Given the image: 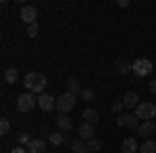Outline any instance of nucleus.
I'll use <instances>...</instances> for the list:
<instances>
[{
    "label": "nucleus",
    "mask_w": 156,
    "mask_h": 153,
    "mask_svg": "<svg viewBox=\"0 0 156 153\" xmlns=\"http://www.w3.org/2000/svg\"><path fill=\"white\" fill-rule=\"evenodd\" d=\"M46 85H48V81H46V77L42 75V72H27L25 75V87H27V91L34 95H42L44 91H46Z\"/></svg>",
    "instance_id": "nucleus-1"
},
{
    "label": "nucleus",
    "mask_w": 156,
    "mask_h": 153,
    "mask_svg": "<svg viewBox=\"0 0 156 153\" xmlns=\"http://www.w3.org/2000/svg\"><path fill=\"white\" fill-rule=\"evenodd\" d=\"M77 104V95L75 93H69V91H65V93L56 97V110H58L60 114H67V112H71L73 108Z\"/></svg>",
    "instance_id": "nucleus-2"
},
{
    "label": "nucleus",
    "mask_w": 156,
    "mask_h": 153,
    "mask_svg": "<svg viewBox=\"0 0 156 153\" xmlns=\"http://www.w3.org/2000/svg\"><path fill=\"white\" fill-rule=\"evenodd\" d=\"M131 64H133V75H135V77H148L150 72L154 71L152 60H148V58H137L135 62H131Z\"/></svg>",
    "instance_id": "nucleus-3"
},
{
    "label": "nucleus",
    "mask_w": 156,
    "mask_h": 153,
    "mask_svg": "<svg viewBox=\"0 0 156 153\" xmlns=\"http://www.w3.org/2000/svg\"><path fill=\"white\" fill-rule=\"evenodd\" d=\"M135 116L140 120H144V122H152V118H156V106L144 101V104H140L135 108Z\"/></svg>",
    "instance_id": "nucleus-4"
},
{
    "label": "nucleus",
    "mask_w": 156,
    "mask_h": 153,
    "mask_svg": "<svg viewBox=\"0 0 156 153\" xmlns=\"http://www.w3.org/2000/svg\"><path fill=\"white\" fill-rule=\"evenodd\" d=\"M37 106V97L34 93H29V91H25L17 97V108L21 110V112H29V110H34Z\"/></svg>",
    "instance_id": "nucleus-5"
},
{
    "label": "nucleus",
    "mask_w": 156,
    "mask_h": 153,
    "mask_svg": "<svg viewBox=\"0 0 156 153\" xmlns=\"http://www.w3.org/2000/svg\"><path fill=\"white\" fill-rule=\"evenodd\" d=\"M37 106H40V110H44V112H52L56 108V97H52L50 93L37 95Z\"/></svg>",
    "instance_id": "nucleus-6"
},
{
    "label": "nucleus",
    "mask_w": 156,
    "mask_h": 153,
    "mask_svg": "<svg viewBox=\"0 0 156 153\" xmlns=\"http://www.w3.org/2000/svg\"><path fill=\"white\" fill-rule=\"evenodd\" d=\"M21 19H23L27 25L37 23V11H36V6H23V8H21Z\"/></svg>",
    "instance_id": "nucleus-7"
},
{
    "label": "nucleus",
    "mask_w": 156,
    "mask_h": 153,
    "mask_svg": "<svg viewBox=\"0 0 156 153\" xmlns=\"http://www.w3.org/2000/svg\"><path fill=\"white\" fill-rule=\"evenodd\" d=\"M123 104H125V108H127V110H135V108L140 106L142 101H140V97H137V93H135V91H127V93H125V97H123Z\"/></svg>",
    "instance_id": "nucleus-8"
},
{
    "label": "nucleus",
    "mask_w": 156,
    "mask_h": 153,
    "mask_svg": "<svg viewBox=\"0 0 156 153\" xmlns=\"http://www.w3.org/2000/svg\"><path fill=\"white\" fill-rule=\"evenodd\" d=\"M94 137H96L94 124H87V122H83V124L79 126V139H81V141H90V139H94Z\"/></svg>",
    "instance_id": "nucleus-9"
},
{
    "label": "nucleus",
    "mask_w": 156,
    "mask_h": 153,
    "mask_svg": "<svg viewBox=\"0 0 156 153\" xmlns=\"http://www.w3.org/2000/svg\"><path fill=\"white\" fill-rule=\"evenodd\" d=\"M154 132H156V124L154 122H142V126L137 128V135L144 137V139H150Z\"/></svg>",
    "instance_id": "nucleus-10"
},
{
    "label": "nucleus",
    "mask_w": 156,
    "mask_h": 153,
    "mask_svg": "<svg viewBox=\"0 0 156 153\" xmlns=\"http://www.w3.org/2000/svg\"><path fill=\"white\" fill-rule=\"evenodd\" d=\"M56 126H58L62 132L71 130V128H73V120H71V116H67V114H58V116H56Z\"/></svg>",
    "instance_id": "nucleus-11"
},
{
    "label": "nucleus",
    "mask_w": 156,
    "mask_h": 153,
    "mask_svg": "<svg viewBox=\"0 0 156 153\" xmlns=\"http://www.w3.org/2000/svg\"><path fill=\"white\" fill-rule=\"evenodd\" d=\"M115 71L119 72V75H129V72H133V64H129V60H117L115 62Z\"/></svg>",
    "instance_id": "nucleus-12"
},
{
    "label": "nucleus",
    "mask_w": 156,
    "mask_h": 153,
    "mask_svg": "<svg viewBox=\"0 0 156 153\" xmlns=\"http://www.w3.org/2000/svg\"><path fill=\"white\" fill-rule=\"evenodd\" d=\"M27 149H29V153H44L46 141H44V139H31L29 145H27Z\"/></svg>",
    "instance_id": "nucleus-13"
},
{
    "label": "nucleus",
    "mask_w": 156,
    "mask_h": 153,
    "mask_svg": "<svg viewBox=\"0 0 156 153\" xmlns=\"http://www.w3.org/2000/svg\"><path fill=\"white\" fill-rule=\"evenodd\" d=\"M140 151V147H137V143H135V139H125V141L121 143V153H135Z\"/></svg>",
    "instance_id": "nucleus-14"
},
{
    "label": "nucleus",
    "mask_w": 156,
    "mask_h": 153,
    "mask_svg": "<svg viewBox=\"0 0 156 153\" xmlns=\"http://www.w3.org/2000/svg\"><path fill=\"white\" fill-rule=\"evenodd\" d=\"M71 153H90V147H87V143L81 141V139H75L71 143Z\"/></svg>",
    "instance_id": "nucleus-15"
},
{
    "label": "nucleus",
    "mask_w": 156,
    "mask_h": 153,
    "mask_svg": "<svg viewBox=\"0 0 156 153\" xmlns=\"http://www.w3.org/2000/svg\"><path fill=\"white\" fill-rule=\"evenodd\" d=\"M83 120L87 122V124H96L98 120H100V114H98V110H92V108H87V110H83Z\"/></svg>",
    "instance_id": "nucleus-16"
},
{
    "label": "nucleus",
    "mask_w": 156,
    "mask_h": 153,
    "mask_svg": "<svg viewBox=\"0 0 156 153\" xmlns=\"http://www.w3.org/2000/svg\"><path fill=\"white\" fill-rule=\"evenodd\" d=\"M48 141L54 145V147H58V145H65L67 143V137L62 135V132H50L48 135Z\"/></svg>",
    "instance_id": "nucleus-17"
},
{
    "label": "nucleus",
    "mask_w": 156,
    "mask_h": 153,
    "mask_svg": "<svg viewBox=\"0 0 156 153\" xmlns=\"http://www.w3.org/2000/svg\"><path fill=\"white\" fill-rule=\"evenodd\" d=\"M17 81H19V72L15 71V68H6V71H4V83L15 85Z\"/></svg>",
    "instance_id": "nucleus-18"
},
{
    "label": "nucleus",
    "mask_w": 156,
    "mask_h": 153,
    "mask_svg": "<svg viewBox=\"0 0 156 153\" xmlns=\"http://www.w3.org/2000/svg\"><path fill=\"white\" fill-rule=\"evenodd\" d=\"M140 153H156V143L154 141H144L142 145H140Z\"/></svg>",
    "instance_id": "nucleus-19"
},
{
    "label": "nucleus",
    "mask_w": 156,
    "mask_h": 153,
    "mask_svg": "<svg viewBox=\"0 0 156 153\" xmlns=\"http://www.w3.org/2000/svg\"><path fill=\"white\" fill-rule=\"evenodd\" d=\"M79 97H81V101H92V99H96V93H94V89L85 87V89H81Z\"/></svg>",
    "instance_id": "nucleus-20"
},
{
    "label": "nucleus",
    "mask_w": 156,
    "mask_h": 153,
    "mask_svg": "<svg viewBox=\"0 0 156 153\" xmlns=\"http://www.w3.org/2000/svg\"><path fill=\"white\" fill-rule=\"evenodd\" d=\"M67 89H69V93H81V89H79V81L77 79H69L67 81Z\"/></svg>",
    "instance_id": "nucleus-21"
},
{
    "label": "nucleus",
    "mask_w": 156,
    "mask_h": 153,
    "mask_svg": "<svg viewBox=\"0 0 156 153\" xmlns=\"http://www.w3.org/2000/svg\"><path fill=\"white\" fill-rule=\"evenodd\" d=\"M85 143H87L90 151H100V149H102V141L96 139V137H94V139H90V141H85Z\"/></svg>",
    "instance_id": "nucleus-22"
},
{
    "label": "nucleus",
    "mask_w": 156,
    "mask_h": 153,
    "mask_svg": "<svg viewBox=\"0 0 156 153\" xmlns=\"http://www.w3.org/2000/svg\"><path fill=\"white\" fill-rule=\"evenodd\" d=\"M9 130H11L9 118H2V120H0V135H9Z\"/></svg>",
    "instance_id": "nucleus-23"
},
{
    "label": "nucleus",
    "mask_w": 156,
    "mask_h": 153,
    "mask_svg": "<svg viewBox=\"0 0 156 153\" xmlns=\"http://www.w3.org/2000/svg\"><path fill=\"white\" fill-rule=\"evenodd\" d=\"M127 126H129L131 130H137L140 126H142V124H140V118L135 116V114H131V116H129V124H127Z\"/></svg>",
    "instance_id": "nucleus-24"
},
{
    "label": "nucleus",
    "mask_w": 156,
    "mask_h": 153,
    "mask_svg": "<svg viewBox=\"0 0 156 153\" xmlns=\"http://www.w3.org/2000/svg\"><path fill=\"white\" fill-rule=\"evenodd\" d=\"M129 116L131 114H119L117 116V126H127L129 124Z\"/></svg>",
    "instance_id": "nucleus-25"
},
{
    "label": "nucleus",
    "mask_w": 156,
    "mask_h": 153,
    "mask_svg": "<svg viewBox=\"0 0 156 153\" xmlns=\"http://www.w3.org/2000/svg\"><path fill=\"white\" fill-rule=\"evenodd\" d=\"M37 33H40V25H37V23L27 25V35H29V37H36Z\"/></svg>",
    "instance_id": "nucleus-26"
},
{
    "label": "nucleus",
    "mask_w": 156,
    "mask_h": 153,
    "mask_svg": "<svg viewBox=\"0 0 156 153\" xmlns=\"http://www.w3.org/2000/svg\"><path fill=\"white\" fill-rule=\"evenodd\" d=\"M123 108H125L123 101H112V112L115 114H123Z\"/></svg>",
    "instance_id": "nucleus-27"
},
{
    "label": "nucleus",
    "mask_w": 156,
    "mask_h": 153,
    "mask_svg": "<svg viewBox=\"0 0 156 153\" xmlns=\"http://www.w3.org/2000/svg\"><path fill=\"white\" fill-rule=\"evenodd\" d=\"M17 139H19V143H21V145H23V143H27V145H29V141H31L27 132H19V135H17Z\"/></svg>",
    "instance_id": "nucleus-28"
},
{
    "label": "nucleus",
    "mask_w": 156,
    "mask_h": 153,
    "mask_svg": "<svg viewBox=\"0 0 156 153\" xmlns=\"http://www.w3.org/2000/svg\"><path fill=\"white\" fill-rule=\"evenodd\" d=\"M150 93H154V95H156V79L150 83Z\"/></svg>",
    "instance_id": "nucleus-29"
},
{
    "label": "nucleus",
    "mask_w": 156,
    "mask_h": 153,
    "mask_svg": "<svg viewBox=\"0 0 156 153\" xmlns=\"http://www.w3.org/2000/svg\"><path fill=\"white\" fill-rule=\"evenodd\" d=\"M11 153H27V151H25V147H15Z\"/></svg>",
    "instance_id": "nucleus-30"
},
{
    "label": "nucleus",
    "mask_w": 156,
    "mask_h": 153,
    "mask_svg": "<svg viewBox=\"0 0 156 153\" xmlns=\"http://www.w3.org/2000/svg\"><path fill=\"white\" fill-rule=\"evenodd\" d=\"M117 4H119V6H129V2H127V0H119Z\"/></svg>",
    "instance_id": "nucleus-31"
}]
</instances>
